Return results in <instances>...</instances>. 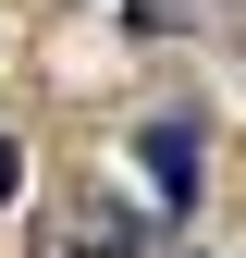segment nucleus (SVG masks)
<instances>
[{"label": "nucleus", "instance_id": "1", "mask_svg": "<svg viewBox=\"0 0 246 258\" xmlns=\"http://www.w3.org/2000/svg\"><path fill=\"white\" fill-rule=\"evenodd\" d=\"M136 160H148V184H160V209H184V197H197V123H148V136H136Z\"/></svg>", "mask_w": 246, "mask_h": 258}, {"label": "nucleus", "instance_id": "2", "mask_svg": "<svg viewBox=\"0 0 246 258\" xmlns=\"http://www.w3.org/2000/svg\"><path fill=\"white\" fill-rule=\"evenodd\" d=\"M13 184H25V148H13V136H0V209H13Z\"/></svg>", "mask_w": 246, "mask_h": 258}, {"label": "nucleus", "instance_id": "3", "mask_svg": "<svg viewBox=\"0 0 246 258\" xmlns=\"http://www.w3.org/2000/svg\"><path fill=\"white\" fill-rule=\"evenodd\" d=\"M86 258H136V234H99V246H86Z\"/></svg>", "mask_w": 246, "mask_h": 258}]
</instances>
